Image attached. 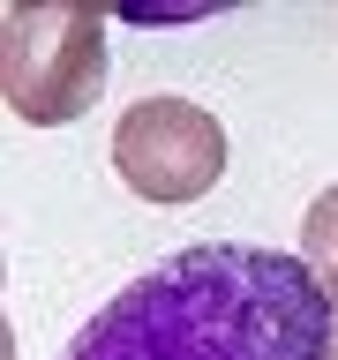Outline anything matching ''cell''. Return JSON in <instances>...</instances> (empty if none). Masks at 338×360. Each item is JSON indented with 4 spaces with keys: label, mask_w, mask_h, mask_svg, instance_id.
<instances>
[{
    "label": "cell",
    "mask_w": 338,
    "mask_h": 360,
    "mask_svg": "<svg viewBox=\"0 0 338 360\" xmlns=\"http://www.w3.org/2000/svg\"><path fill=\"white\" fill-rule=\"evenodd\" d=\"M338 308L278 248L196 240L113 292L61 360H331Z\"/></svg>",
    "instance_id": "6da1fadb"
},
{
    "label": "cell",
    "mask_w": 338,
    "mask_h": 360,
    "mask_svg": "<svg viewBox=\"0 0 338 360\" xmlns=\"http://www.w3.org/2000/svg\"><path fill=\"white\" fill-rule=\"evenodd\" d=\"M106 90V8L15 0L0 15V98L30 128L83 120Z\"/></svg>",
    "instance_id": "7a4b0ae2"
},
{
    "label": "cell",
    "mask_w": 338,
    "mask_h": 360,
    "mask_svg": "<svg viewBox=\"0 0 338 360\" xmlns=\"http://www.w3.org/2000/svg\"><path fill=\"white\" fill-rule=\"evenodd\" d=\"M113 173L143 202H196L225 173V128L196 98H135L113 120Z\"/></svg>",
    "instance_id": "3957f363"
},
{
    "label": "cell",
    "mask_w": 338,
    "mask_h": 360,
    "mask_svg": "<svg viewBox=\"0 0 338 360\" xmlns=\"http://www.w3.org/2000/svg\"><path fill=\"white\" fill-rule=\"evenodd\" d=\"M301 263L315 270V285L331 292V308H338V188H323L308 202V218H301Z\"/></svg>",
    "instance_id": "277c9868"
},
{
    "label": "cell",
    "mask_w": 338,
    "mask_h": 360,
    "mask_svg": "<svg viewBox=\"0 0 338 360\" xmlns=\"http://www.w3.org/2000/svg\"><path fill=\"white\" fill-rule=\"evenodd\" d=\"M331 360H338V330H331Z\"/></svg>",
    "instance_id": "5b68a950"
}]
</instances>
